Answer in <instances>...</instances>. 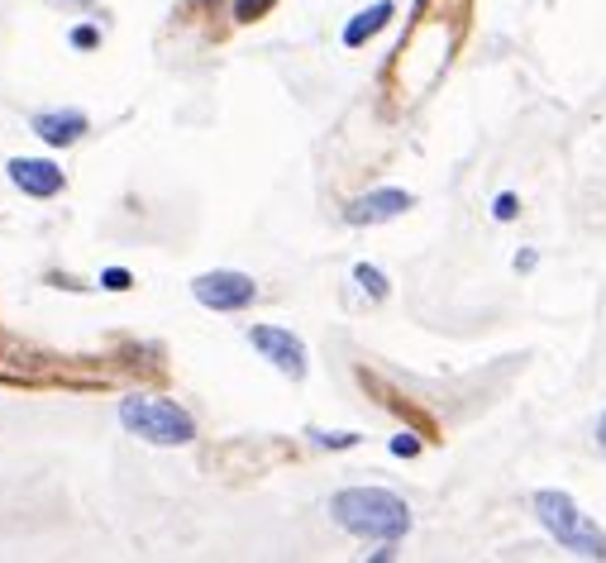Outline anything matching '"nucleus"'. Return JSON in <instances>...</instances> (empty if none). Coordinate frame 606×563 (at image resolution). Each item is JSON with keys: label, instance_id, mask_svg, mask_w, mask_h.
Segmentation results:
<instances>
[{"label": "nucleus", "instance_id": "nucleus-1", "mask_svg": "<svg viewBox=\"0 0 606 563\" xmlns=\"http://www.w3.org/2000/svg\"><path fill=\"white\" fill-rule=\"evenodd\" d=\"M329 520L339 530L359 535V540H377V544H397L411 530V506L387 488H345L329 496Z\"/></svg>", "mask_w": 606, "mask_h": 563}, {"label": "nucleus", "instance_id": "nucleus-2", "mask_svg": "<svg viewBox=\"0 0 606 563\" xmlns=\"http://www.w3.org/2000/svg\"><path fill=\"white\" fill-rule=\"evenodd\" d=\"M120 425L129 435H139L143 444H163V449H177V444L196 439L191 411H182L177 401H163V397H125Z\"/></svg>", "mask_w": 606, "mask_h": 563}, {"label": "nucleus", "instance_id": "nucleus-3", "mask_svg": "<svg viewBox=\"0 0 606 563\" xmlns=\"http://www.w3.org/2000/svg\"><path fill=\"white\" fill-rule=\"evenodd\" d=\"M535 516H539V526H545L563 549H569V554L606 559L602 526H592V520L583 516V506H578L569 492H539L535 496Z\"/></svg>", "mask_w": 606, "mask_h": 563}, {"label": "nucleus", "instance_id": "nucleus-4", "mask_svg": "<svg viewBox=\"0 0 606 563\" xmlns=\"http://www.w3.org/2000/svg\"><path fill=\"white\" fill-rule=\"evenodd\" d=\"M191 296L201 301L206 310H244L258 301V282L248 272H234V268H215V272H201L191 282Z\"/></svg>", "mask_w": 606, "mask_h": 563}, {"label": "nucleus", "instance_id": "nucleus-5", "mask_svg": "<svg viewBox=\"0 0 606 563\" xmlns=\"http://www.w3.org/2000/svg\"><path fill=\"white\" fill-rule=\"evenodd\" d=\"M248 344H254L278 373L292 377V383H301V377H306V368H311L306 344H301L292 330H278V325H254V330H248Z\"/></svg>", "mask_w": 606, "mask_h": 563}, {"label": "nucleus", "instance_id": "nucleus-6", "mask_svg": "<svg viewBox=\"0 0 606 563\" xmlns=\"http://www.w3.org/2000/svg\"><path fill=\"white\" fill-rule=\"evenodd\" d=\"M416 206V196L411 191H401V187H377V191H368L359 196V201H349L345 206V220L349 225H387V220H401L406 211Z\"/></svg>", "mask_w": 606, "mask_h": 563}, {"label": "nucleus", "instance_id": "nucleus-7", "mask_svg": "<svg viewBox=\"0 0 606 563\" xmlns=\"http://www.w3.org/2000/svg\"><path fill=\"white\" fill-rule=\"evenodd\" d=\"M10 181H15L24 196H38V201H48V196H58L62 187H68L62 167L48 163V159H15L10 163Z\"/></svg>", "mask_w": 606, "mask_h": 563}, {"label": "nucleus", "instance_id": "nucleus-8", "mask_svg": "<svg viewBox=\"0 0 606 563\" xmlns=\"http://www.w3.org/2000/svg\"><path fill=\"white\" fill-rule=\"evenodd\" d=\"M86 129H91V120L82 110H44V115H34V134L44 139L48 149H72Z\"/></svg>", "mask_w": 606, "mask_h": 563}, {"label": "nucleus", "instance_id": "nucleus-9", "mask_svg": "<svg viewBox=\"0 0 606 563\" xmlns=\"http://www.w3.org/2000/svg\"><path fill=\"white\" fill-rule=\"evenodd\" d=\"M392 15H397V10H392V0H377V5L359 10V15H353V20L345 24V48H363L377 30H387V20H392Z\"/></svg>", "mask_w": 606, "mask_h": 563}, {"label": "nucleus", "instance_id": "nucleus-10", "mask_svg": "<svg viewBox=\"0 0 606 563\" xmlns=\"http://www.w3.org/2000/svg\"><path fill=\"white\" fill-rule=\"evenodd\" d=\"M353 282H359L373 301H387V278H382V272H377L373 263H359V268H353Z\"/></svg>", "mask_w": 606, "mask_h": 563}, {"label": "nucleus", "instance_id": "nucleus-11", "mask_svg": "<svg viewBox=\"0 0 606 563\" xmlns=\"http://www.w3.org/2000/svg\"><path fill=\"white\" fill-rule=\"evenodd\" d=\"M306 435L321 444V449H353V444H359V435H345V430H306Z\"/></svg>", "mask_w": 606, "mask_h": 563}, {"label": "nucleus", "instance_id": "nucleus-12", "mask_svg": "<svg viewBox=\"0 0 606 563\" xmlns=\"http://www.w3.org/2000/svg\"><path fill=\"white\" fill-rule=\"evenodd\" d=\"M492 215H497V220H516V215H521L516 191H502V196H497V201H492Z\"/></svg>", "mask_w": 606, "mask_h": 563}, {"label": "nucleus", "instance_id": "nucleus-13", "mask_svg": "<svg viewBox=\"0 0 606 563\" xmlns=\"http://www.w3.org/2000/svg\"><path fill=\"white\" fill-rule=\"evenodd\" d=\"M263 10H272V0H234V15L240 20H258Z\"/></svg>", "mask_w": 606, "mask_h": 563}, {"label": "nucleus", "instance_id": "nucleus-14", "mask_svg": "<svg viewBox=\"0 0 606 563\" xmlns=\"http://www.w3.org/2000/svg\"><path fill=\"white\" fill-rule=\"evenodd\" d=\"M101 286H105V292H125V286H129V272H125V268H105V272H101Z\"/></svg>", "mask_w": 606, "mask_h": 563}, {"label": "nucleus", "instance_id": "nucleus-15", "mask_svg": "<svg viewBox=\"0 0 606 563\" xmlns=\"http://www.w3.org/2000/svg\"><path fill=\"white\" fill-rule=\"evenodd\" d=\"M96 44H101V34L91 30V24H77L72 30V48H96Z\"/></svg>", "mask_w": 606, "mask_h": 563}, {"label": "nucleus", "instance_id": "nucleus-16", "mask_svg": "<svg viewBox=\"0 0 606 563\" xmlns=\"http://www.w3.org/2000/svg\"><path fill=\"white\" fill-rule=\"evenodd\" d=\"M392 454H397V458H416L420 454V439L416 435H397V439H392Z\"/></svg>", "mask_w": 606, "mask_h": 563}, {"label": "nucleus", "instance_id": "nucleus-17", "mask_svg": "<svg viewBox=\"0 0 606 563\" xmlns=\"http://www.w3.org/2000/svg\"><path fill=\"white\" fill-rule=\"evenodd\" d=\"M535 268V254H531V248H521V254H516V272H531Z\"/></svg>", "mask_w": 606, "mask_h": 563}, {"label": "nucleus", "instance_id": "nucleus-18", "mask_svg": "<svg viewBox=\"0 0 606 563\" xmlns=\"http://www.w3.org/2000/svg\"><path fill=\"white\" fill-rule=\"evenodd\" d=\"M597 449H606V411H602V421H597Z\"/></svg>", "mask_w": 606, "mask_h": 563}]
</instances>
